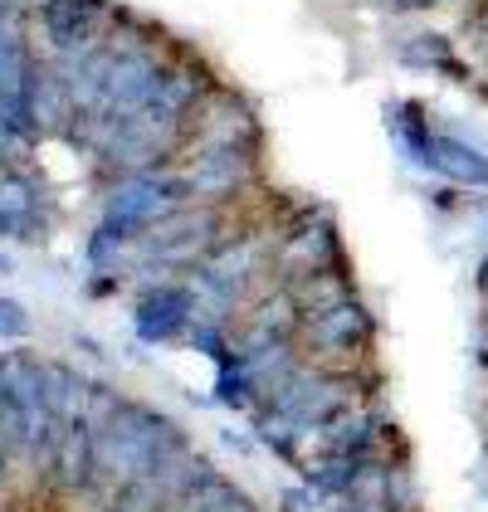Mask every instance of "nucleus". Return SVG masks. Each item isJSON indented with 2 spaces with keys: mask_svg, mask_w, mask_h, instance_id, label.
I'll return each instance as SVG.
<instances>
[{
  "mask_svg": "<svg viewBox=\"0 0 488 512\" xmlns=\"http://www.w3.org/2000/svg\"><path fill=\"white\" fill-rule=\"evenodd\" d=\"M25 98H30V113H35V132H69L74 118H79L74 93H69V83L54 64H35Z\"/></svg>",
  "mask_w": 488,
  "mask_h": 512,
  "instance_id": "11",
  "label": "nucleus"
},
{
  "mask_svg": "<svg viewBox=\"0 0 488 512\" xmlns=\"http://www.w3.org/2000/svg\"><path fill=\"white\" fill-rule=\"evenodd\" d=\"M386 122H391V137H396V147H401V157L410 166H420L425 171V157H430V122L425 113L415 108V103H396V108H386Z\"/></svg>",
  "mask_w": 488,
  "mask_h": 512,
  "instance_id": "15",
  "label": "nucleus"
},
{
  "mask_svg": "<svg viewBox=\"0 0 488 512\" xmlns=\"http://www.w3.org/2000/svg\"><path fill=\"white\" fill-rule=\"evenodd\" d=\"M474 288H479V298L488 303V249L479 254V269H474Z\"/></svg>",
  "mask_w": 488,
  "mask_h": 512,
  "instance_id": "21",
  "label": "nucleus"
},
{
  "mask_svg": "<svg viewBox=\"0 0 488 512\" xmlns=\"http://www.w3.org/2000/svg\"><path fill=\"white\" fill-rule=\"evenodd\" d=\"M410 512H420V508H410Z\"/></svg>",
  "mask_w": 488,
  "mask_h": 512,
  "instance_id": "25",
  "label": "nucleus"
},
{
  "mask_svg": "<svg viewBox=\"0 0 488 512\" xmlns=\"http://www.w3.org/2000/svg\"><path fill=\"white\" fill-rule=\"evenodd\" d=\"M284 288L293 293V303L303 308V317H308V313H323V308L342 303V298H357L352 274H347V259H342V264H332V269H318V274L288 278Z\"/></svg>",
  "mask_w": 488,
  "mask_h": 512,
  "instance_id": "12",
  "label": "nucleus"
},
{
  "mask_svg": "<svg viewBox=\"0 0 488 512\" xmlns=\"http://www.w3.org/2000/svg\"><path fill=\"white\" fill-rule=\"evenodd\" d=\"M264 132H259V118L249 113V103L235 98V93H210L196 118L186 127V147L191 152H210V147H230V152H259Z\"/></svg>",
  "mask_w": 488,
  "mask_h": 512,
  "instance_id": "5",
  "label": "nucleus"
},
{
  "mask_svg": "<svg viewBox=\"0 0 488 512\" xmlns=\"http://www.w3.org/2000/svg\"><path fill=\"white\" fill-rule=\"evenodd\" d=\"M235 478H225V473H205V478H196L181 498H176V508L171 512H225L230 503H235Z\"/></svg>",
  "mask_w": 488,
  "mask_h": 512,
  "instance_id": "17",
  "label": "nucleus"
},
{
  "mask_svg": "<svg viewBox=\"0 0 488 512\" xmlns=\"http://www.w3.org/2000/svg\"><path fill=\"white\" fill-rule=\"evenodd\" d=\"M30 337V308L15 298H0V342H25Z\"/></svg>",
  "mask_w": 488,
  "mask_h": 512,
  "instance_id": "19",
  "label": "nucleus"
},
{
  "mask_svg": "<svg viewBox=\"0 0 488 512\" xmlns=\"http://www.w3.org/2000/svg\"><path fill=\"white\" fill-rule=\"evenodd\" d=\"M225 512H259V508L249 503V493H244V488H240V493H235V503H230V508H225Z\"/></svg>",
  "mask_w": 488,
  "mask_h": 512,
  "instance_id": "22",
  "label": "nucleus"
},
{
  "mask_svg": "<svg viewBox=\"0 0 488 512\" xmlns=\"http://www.w3.org/2000/svg\"><path fill=\"white\" fill-rule=\"evenodd\" d=\"M0 386L20 410H44V361L30 352H5L0 356Z\"/></svg>",
  "mask_w": 488,
  "mask_h": 512,
  "instance_id": "14",
  "label": "nucleus"
},
{
  "mask_svg": "<svg viewBox=\"0 0 488 512\" xmlns=\"http://www.w3.org/2000/svg\"><path fill=\"white\" fill-rule=\"evenodd\" d=\"M376 342V317L366 313L357 298H342L323 313H308L298 327V347L313 361H342V366H362L357 356L371 352Z\"/></svg>",
  "mask_w": 488,
  "mask_h": 512,
  "instance_id": "2",
  "label": "nucleus"
},
{
  "mask_svg": "<svg viewBox=\"0 0 488 512\" xmlns=\"http://www.w3.org/2000/svg\"><path fill=\"white\" fill-rule=\"evenodd\" d=\"M298 327H303V308L293 303L284 283H274V288H264L259 298L244 303V313L230 322V342L240 356H259L269 347L298 342Z\"/></svg>",
  "mask_w": 488,
  "mask_h": 512,
  "instance_id": "3",
  "label": "nucleus"
},
{
  "mask_svg": "<svg viewBox=\"0 0 488 512\" xmlns=\"http://www.w3.org/2000/svg\"><path fill=\"white\" fill-rule=\"evenodd\" d=\"M49 483L59 493H93L98 488V459H93V420L79 415V420H64V439H59V459H54V473Z\"/></svg>",
  "mask_w": 488,
  "mask_h": 512,
  "instance_id": "9",
  "label": "nucleus"
},
{
  "mask_svg": "<svg viewBox=\"0 0 488 512\" xmlns=\"http://www.w3.org/2000/svg\"><path fill=\"white\" fill-rule=\"evenodd\" d=\"M425 171L440 176V181H449V186H459V191H488V152L459 142V137H445V132L430 137Z\"/></svg>",
  "mask_w": 488,
  "mask_h": 512,
  "instance_id": "10",
  "label": "nucleus"
},
{
  "mask_svg": "<svg viewBox=\"0 0 488 512\" xmlns=\"http://www.w3.org/2000/svg\"><path fill=\"white\" fill-rule=\"evenodd\" d=\"M196 317H201V303H196L191 283L186 278L181 283H162L157 278L152 288H142V298L132 308V327H137L142 342H181Z\"/></svg>",
  "mask_w": 488,
  "mask_h": 512,
  "instance_id": "6",
  "label": "nucleus"
},
{
  "mask_svg": "<svg viewBox=\"0 0 488 512\" xmlns=\"http://www.w3.org/2000/svg\"><path fill=\"white\" fill-rule=\"evenodd\" d=\"M5 469H10V449L0 444V483H5Z\"/></svg>",
  "mask_w": 488,
  "mask_h": 512,
  "instance_id": "23",
  "label": "nucleus"
},
{
  "mask_svg": "<svg viewBox=\"0 0 488 512\" xmlns=\"http://www.w3.org/2000/svg\"><path fill=\"white\" fill-rule=\"evenodd\" d=\"M98 10L103 0H40V30L54 54H74L88 49L98 35Z\"/></svg>",
  "mask_w": 488,
  "mask_h": 512,
  "instance_id": "8",
  "label": "nucleus"
},
{
  "mask_svg": "<svg viewBox=\"0 0 488 512\" xmlns=\"http://www.w3.org/2000/svg\"><path fill=\"white\" fill-rule=\"evenodd\" d=\"M401 59L415 64V69H440L449 79H469V69H459V59H454V49H449L445 35H415V40L401 49Z\"/></svg>",
  "mask_w": 488,
  "mask_h": 512,
  "instance_id": "18",
  "label": "nucleus"
},
{
  "mask_svg": "<svg viewBox=\"0 0 488 512\" xmlns=\"http://www.w3.org/2000/svg\"><path fill=\"white\" fill-rule=\"evenodd\" d=\"M0 274H10V259H5V254H0Z\"/></svg>",
  "mask_w": 488,
  "mask_h": 512,
  "instance_id": "24",
  "label": "nucleus"
},
{
  "mask_svg": "<svg viewBox=\"0 0 488 512\" xmlns=\"http://www.w3.org/2000/svg\"><path fill=\"white\" fill-rule=\"evenodd\" d=\"M332 264H342V239H337V225H332L327 210H308L274 244V283L318 274V269H332Z\"/></svg>",
  "mask_w": 488,
  "mask_h": 512,
  "instance_id": "4",
  "label": "nucleus"
},
{
  "mask_svg": "<svg viewBox=\"0 0 488 512\" xmlns=\"http://www.w3.org/2000/svg\"><path fill=\"white\" fill-rule=\"evenodd\" d=\"M88 386H93V381L83 376L79 366L44 356V400H49V410H54L59 420H79L83 410H88Z\"/></svg>",
  "mask_w": 488,
  "mask_h": 512,
  "instance_id": "13",
  "label": "nucleus"
},
{
  "mask_svg": "<svg viewBox=\"0 0 488 512\" xmlns=\"http://www.w3.org/2000/svg\"><path fill=\"white\" fill-rule=\"evenodd\" d=\"M366 391H371V381L357 376V366L303 361V366H298V371H293L264 405H269L284 425H293L298 434H318L337 410H347V405L366 400Z\"/></svg>",
  "mask_w": 488,
  "mask_h": 512,
  "instance_id": "1",
  "label": "nucleus"
},
{
  "mask_svg": "<svg viewBox=\"0 0 488 512\" xmlns=\"http://www.w3.org/2000/svg\"><path fill=\"white\" fill-rule=\"evenodd\" d=\"M215 405H225V410H254L259 405V386H254L249 361L240 352L215 366Z\"/></svg>",
  "mask_w": 488,
  "mask_h": 512,
  "instance_id": "16",
  "label": "nucleus"
},
{
  "mask_svg": "<svg viewBox=\"0 0 488 512\" xmlns=\"http://www.w3.org/2000/svg\"><path fill=\"white\" fill-rule=\"evenodd\" d=\"M254 161H259V152H230V147L191 152V161H186L191 200H205V205L230 200L235 191H244V186L254 181Z\"/></svg>",
  "mask_w": 488,
  "mask_h": 512,
  "instance_id": "7",
  "label": "nucleus"
},
{
  "mask_svg": "<svg viewBox=\"0 0 488 512\" xmlns=\"http://www.w3.org/2000/svg\"><path fill=\"white\" fill-rule=\"evenodd\" d=\"M313 498H318V493L303 483V488H284V498H279V503H284V512H313V508H318Z\"/></svg>",
  "mask_w": 488,
  "mask_h": 512,
  "instance_id": "20",
  "label": "nucleus"
}]
</instances>
